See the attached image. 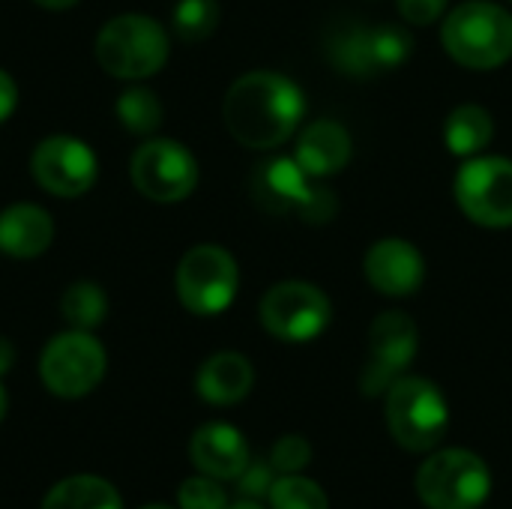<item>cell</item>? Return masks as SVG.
Segmentation results:
<instances>
[{"label":"cell","instance_id":"obj_1","mask_svg":"<svg viewBox=\"0 0 512 509\" xmlns=\"http://www.w3.org/2000/svg\"><path fill=\"white\" fill-rule=\"evenodd\" d=\"M303 90L279 72H249L225 96L222 117L228 132L252 150L285 144L303 117Z\"/></svg>","mask_w":512,"mask_h":509},{"label":"cell","instance_id":"obj_2","mask_svg":"<svg viewBox=\"0 0 512 509\" xmlns=\"http://www.w3.org/2000/svg\"><path fill=\"white\" fill-rule=\"evenodd\" d=\"M447 54L468 69H495L512 57V15L486 0L453 9L441 30Z\"/></svg>","mask_w":512,"mask_h":509},{"label":"cell","instance_id":"obj_3","mask_svg":"<svg viewBox=\"0 0 512 509\" xmlns=\"http://www.w3.org/2000/svg\"><path fill=\"white\" fill-rule=\"evenodd\" d=\"M96 60L114 78H150L168 60V36L147 15H117L96 36Z\"/></svg>","mask_w":512,"mask_h":509},{"label":"cell","instance_id":"obj_4","mask_svg":"<svg viewBox=\"0 0 512 509\" xmlns=\"http://www.w3.org/2000/svg\"><path fill=\"white\" fill-rule=\"evenodd\" d=\"M384 411H387L390 435L411 453H426L438 447L447 435V423H450L447 399L426 378L402 375L387 390Z\"/></svg>","mask_w":512,"mask_h":509},{"label":"cell","instance_id":"obj_5","mask_svg":"<svg viewBox=\"0 0 512 509\" xmlns=\"http://www.w3.org/2000/svg\"><path fill=\"white\" fill-rule=\"evenodd\" d=\"M489 492V465L468 450H441L417 471V495L429 509H480Z\"/></svg>","mask_w":512,"mask_h":509},{"label":"cell","instance_id":"obj_6","mask_svg":"<svg viewBox=\"0 0 512 509\" xmlns=\"http://www.w3.org/2000/svg\"><path fill=\"white\" fill-rule=\"evenodd\" d=\"M255 201L270 213H297L300 219L321 225L336 216V198L330 189H318L309 183L303 165L291 156L270 159L258 168L252 180Z\"/></svg>","mask_w":512,"mask_h":509},{"label":"cell","instance_id":"obj_7","mask_svg":"<svg viewBox=\"0 0 512 509\" xmlns=\"http://www.w3.org/2000/svg\"><path fill=\"white\" fill-rule=\"evenodd\" d=\"M105 375V348L87 330L54 336L39 357L42 384L60 399H81L99 387Z\"/></svg>","mask_w":512,"mask_h":509},{"label":"cell","instance_id":"obj_8","mask_svg":"<svg viewBox=\"0 0 512 509\" xmlns=\"http://www.w3.org/2000/svg\"><path fill=\"white\" fill-rule=\"evenodd\" d=\"M237 264L219 246H195L183 255L177 267V297L201 318L219 315L234 303L237 294Z\"/></svg>","mask_w":512,"mask_h":509},{"label":"cell","instance_id":"obj_9","mask_svg":"<svg viewBox=\"0 0 512 509\" xmlns=\"http://www.w3.org/2000/svg\"><path fill=\"white\" fill-rule=\"evenodd\" d=\"M261 324L282 342H312L330 324V300L309 282L273 285L261 300Z\"/></svg>","mask_w":512,"mask_h":509},{"label":"cell","instance_id":"obj_10","mask_svg":"<svg viewBox=\"0 0 512 509\" xmlns=\"http://www.w3.org/2000/svg\"><path fill=\"white\" fill-rule=\"evenodd\" d=\"M132 183L135 189L159 204H174L192 195L198 183V162L195 156L168 138L147 141L144 147L135 150L132 156Z\"/></svg>","mask_w":512,"mask_h":509},{"label":"cell","instance_id":"obj_11","mask_svg":"<svg viewBox=\"0 0 512 509\" xmlns=\"http://www.w3.org/2000/svg\"><path fill=\"white\" fill-rule=\"evenodd\" d=\"M456 201L465 216L483 228L512 225V162L483 156L465 162L456 177Z\"/></svg>","mask_w":512,"mask_h":509},{"label":"cell","instance_id":"obj_12","mask_svg":"<svg viewBox=\"0 0 512 509\" xmlns=\"http://www.w3.org/2000/svg\"><path fill=\"white\" fill-rule=\"evenodd\" d=\"M420 345L417 324L405 312H384L369 330V360L360 378L363 396L387 393L411 366Z\"/></svg>","mask_w":512,"mask_h":509},{"label":"cell","instance_id":"obj_13","mask_svg":"<svg viewBox=\"0 0 512 509\" xmlns=\"http://www.w3.org/2000/svg\"><path fill=\"white\" fill-rule=\"evenodd\" d=\"M36 183L57 198H78L96 183V156L93 150L69 135H51L39 141L30 159Z\"/></svg>","mask_w":512,"mask_h":509},{"label":"cell","instance_id":"obj_14","mask_svg":"<svg viewBox=\"0 0 512 509\" xmlns=\"http://www.w3.org/2000/svg\"><path fill=\"white\" fill-rule=\"evenodd\" d=\"M426 264L417 246L399 237L378 240L366 252V279L387 297H408L423 285Z\"/></svg>","mask_w":512,"mask_h":509},{"label":"cell","instance_id":"obj_15","mask_svg":"<svg viewBox=\"0 0 512 509\" xmlns=\"http://www.w3.org/2000/svg\"><path fill=\"white\" fill-rule=\"evenodd\" d=\"M189 456L204 477L213 480H237L249 465L246 438L228 423H207L192 435Z\"/></svg>","mask_w":512,"mask_h":509},{"label":"cell","instance_id":"obj_16","mask_svg":"<svg viewBox=\"0 0 512 509\" xmlns=\"http://www.w3.org/2000/svg\"><path fill=\"white\" fill-rule=\"evenodd\" d=\"M309 177H330L342 171L351 159V135L336 120L309 123L300 132L297 156H294Z\"/></svg>","mask_w":512,"mask_h":509},{"label":"cell","instance_id":"obj_17","mask_svg":"<svg viewBox=\"0 0 512 509\" xmlns=\"http://www.w3.org/2000/svg\"><path fill=\"white\" fill-rule=\"evenodd\" d=\"M255 384V369L243 354L222 351L213 354L195 378V390L210 405H237L249 396Z\"/></svg>","mask_w":512,"mask_h":509},{"label":"cell","instance_id":"obj_18","mask_svg":"<svg viewBox=\"0 0 512 509\" xmlns=\"http://www.w3.org/2000/svg\"><path fill=\"white\" fill-rule=\"evenodd\" d=\"M54 240L51 216L36 204H12L0 213V252L12 258H36Z\"/></svg>","mask_w":512,"mask_h":509},{"label":"cell","instance_id":"obj_19","mask_svg":"<svg viewBox=\"0 0 512 509\" xmlns=\"http://www.w3.org/2000/svg\"><path fill=\"white\" fill-rule=\"evenodd\" d=\"M327 57L348 78H378V75H384L381 66H378V57H375L372 27L339 30L327 45Z\"/></svg>","mask_w":512,"mask_h":509},{"label":"cell","instance_id":"obj_20","mask_svg":"<svg viewBox=\"0 0 512 509\" xmlns=\"http://www.w3.org/2000/svg\"><path fill=\"white\" fill-rule=\"evenodd\" d=\"M42 509H123V501L108 480L81 474L57 483L45 495Z\"/></svg>","mask_w":512,"mask_h":509},{"label":"cell","instance_id":"obj_21","mask_svg":"<svg viewBox=\"0 0 512 509\" xmlns=\"http://www.w3.org/2000/svg\"><path fill=\"white\" fill-rule=\"evenodd\" d=\"M495 135L492 114L480 105H459L444 126V141L456 156H474L480 153Z\"/></svg>","mask_w":512,"mask_h":509},{"label":"cell","instance_id":"obj_22","mask_svg":"<svg viewBox=\"0 0 512 509\" xmlns=\"http://www.w3.org/2000/svg\"><path fill=\"white\" fill-rule=\"evenodd\" d=\"M60 312L63 318L75 327V330H93L105 321L108 315V300L102 294L99 285L93 282H75L66 288L63 300H60Z\"/></svg>","mask_w":512,"mask_h":509},{"label":"cell","instance_id":"obj_23","mask_svg":"<svg viewBox=\"0 0 512 509\" xmlns=\"http://www.w3.org/2000/svg\"><path fill=\"white\" fill-rule=\"evenodd\" d=\"M117 117L123 126L135 135H150L162 123V105L153 90L147 87H132L117 99Z\"/></svg>","mask_w":512,"mask_h":509},{"label":"cell","instance_id":"obj_24","mask_svg":"<svg viewBox=\"0 0 512 509\" xmlns=\"http://www.w3.org/2000/svg\"><path fill=\"white\" fill-rule=\"evenodd\" d=\"M171 24H174L180 39L201 42L219 24V3L216 0H180L174 15H171Z\"/></svg>","mask_w":512,"mask_h":509},{"label":"cell","instance_id":"obj_25","mask_svg":"<svg viewBox=\"0 0 512 509\" xmlns=\"http://www.w3.org/2000/svg\"><path fill=\"white\" fill-rule=\"evenodd\" d=\"M273 509H330L327 495L318 483L300 477V474H285L273 483L270 492Z\"/></svg>","mask_w":512,"mask_h":509},{"label":"cell","instance_id":"obj_26","mask_svg":"<svg viewBox=\"0 0 512 509\" xmlns=\"http://www.w3.org/2000/svg\"><path fill=\"white\" fill-rule=\"evenodd\" d=\"M372 39H375V57H378L381 72H390V69L402 66L411 57V51H414L411 33L405 27H396V24L372 27Z\"/></svg>","mask_w":512,"mask_h":509},{"label":"cell","instance_id":"obj_27","mask_svg":"<svg viewBox=\"0 0 512 509\" xmlns=\"http://www.w3.org/2000/svg\"><path fill=\"white\" fill-rule=\"evenodd\" d=\"M180 509H228V495L213 477H192L177 492Z\"/></svg>","mask_w":512,"mask_h":509},{"label":"cell","instance_id":"obj_28","mask_svg":"<svg viewBox=\"0 0 512 509\" xmlns=\"http://www.w3.org/2000/svg\"><path fill=\"white\" fill-rule=\"evenodd\" d=\"M312 459V447L306 438L300 435H285L276 441L273 453H270V465L276 468V474H300Z\"/></svg>","mask_w":512,"mask_h":509},{"label":"cell","instance_id":"obj_29","mask_svg":"<svg viewBox=\"0 0 512 509\" xmlns=\"http://www.w3.org/2000/svg\"><path fill=\"white\" fill-rule=\"evenodd\" d=\"M273 483H276V468L270 462H249L243 468V474L237 477V492L243 501H264L270 498L273 492Z\"/></svg>","mask_w":512,"mask_h":509},{"label":"cell","instance_id":"obj_30","mask_svg":"<svg viewBox=\"0 0 512 509\" xmlns=\"http://www.w3.org/2000/svg\"><path fill=\"white\" fill-rule=\"evenodd\" d=\"M444 6H447V0H399V12L414 27H426V24L438 21Z\"/></svg>","mask_w":512,"mask_h":509},{"label":"cell","instance_id":"obj_31","mask_svg":"<svg viewBox=\"0 0 512 509\" xmlns=\"http://www.w3.org/2000/svg\"><path fill=\"white\" fill-rule=\"evenodd\" d=\"M15 105H18V87H15V81L0 69V123L12 117Z\"/></svg>","mask_w":512,"mask_h":509},{"label":"cell","instance_id":"obj_32","mask_svg":"<svg viewBox=\"0 0 512 509\" xmlns=\"http://www.w3.org/2000/svg\"><path fill=\"white\" fill-rule=\"evenodd\" d=\"M9 363H12V345L6 339H0V375L9 369Z\"/></svg>","mask_w":512,"mask_h":509},{"label":"cell","instance_id":"obj_33","mask_svg":"<svg viewBox=\"0 0 512 509\" xmlns=\"http://www.w3.org/2000/svg\"><path fill=\"white\" fill-rule=\"evenodd\" d=\"M33 3H39V6H45V9H69V6H75L78 0H33Z\"/></svg>","mask_w":512,"mask_h":509},{"label":"cell","instance_id":"obj_34","mask_svg":"<svg viewBox=\"0 0 512 509\" xmlns=\"http://www.w3.org/2000/svg\"><path fill=\"white\" fill-rule=\"evenodd\" d=\"M228 509H264L261 504H255V501H240V504H234V507Z\"/></svg>","mask_w":512,"mask_h":509},{"label":"cell","instance_id":"obj_35","mask_svg":"<svg viewBox=\"0 0 512 509\" xmlns=\"http://www.w3.org/2000/svg\"><path fill=\"white\" fill-rule=\"evenodd\" d=\"M3 417H6V390L0 384V423H3Z\"/></svg>","mask_w":512,"mask_h":509},{"label":"cell","instance_id":"obj_36","mask_svg":"<svg viewBox=\"0 0 512 509\" xmlns=\"http://www.w3.org/2000/svg\"><path fill=\"white\" fill-rule=\"evenodd\" d=\"M144 509H171V507H162V504H150V507H144Z\"/></svg>","mask_w":512,"mask_h":509}]
</instances>
